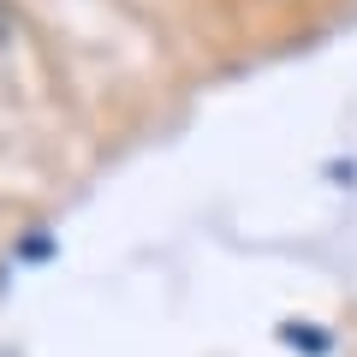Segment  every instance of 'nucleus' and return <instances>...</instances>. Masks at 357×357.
Instances as JSON below:
<instances>
[{
  "label": "nucleus",
  "instance_id": "1",
  "mask_svg": "<svg viewBox=\"0 0 357 357\" xmlns=\"http://www.w3.org/2000/svg\"><path fill=\"white\" fill-rule=\"evenodd\" d=\"M6 42H13V13L0 6V48H6Z\"/></svg>",
  "mask_w": 357,
  "mask_h": 357
}]
</instances>
